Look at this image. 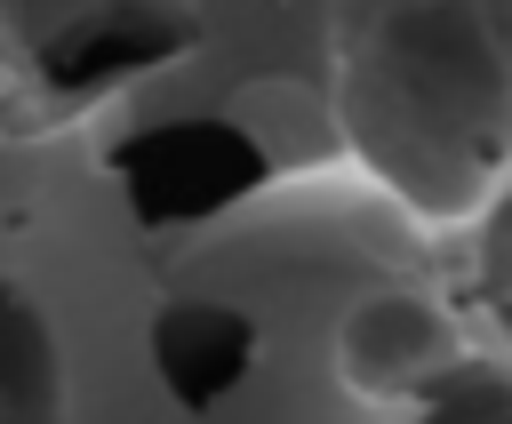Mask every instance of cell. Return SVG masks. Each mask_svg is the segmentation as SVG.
I'll use <instances>...</instances> for the list:
<instances>
[{
	"mask_svg": "<svg viewBox=\"0 0 512 424\" xmlns=\"http://www.w3.org/2000/svg\"><path fill=\"white\" fill-rule=\"evenodd\" d=\"M256 360V320L232 312V304H208V296H176L160 320H152V368L160 384L184 400V408H216Z\"/></svg>",
	"mask_w": 512,
	"mask_h": 424,
	"instance_id": "5",
	"label": "cell"
},
{
	"mask_svg": "<svg viewBox=\"0 0 512 424\" xmlns=\"http://www.w3.org/2000/svg\"><path fill=\"white\" fill-rule=\"evenodd\" d=\"M408 424H512V368L496 360H464L456 376H440Z\"/></svg>",
	"mask_w": 512,
	"mask_h": 424,
	"instance_id": "7",
	"label": "cell"
},
{
	"mask_svg": "<svg viewBox=\"0 0 512 424\" xmlns=\"http://www.w3.org/2000/svg\"><path fill=\"white\" fill-rule=\"evenodd\" d=\"M232 176H264V144L240 136L232 120H176L120 152V192L144 224H200L232 208L248 192Z\"/></svg>",
	"mask_w": 512,
	"mask_h": 424,
	"instance_id": "2",
	"label": "cell"
},
{
	"mask_svg": "<svg viewBox=\"0 0 512 424\" xmlns=\"http://www.w3.org/2000/svg\"><path fill=\"white\" fill-rule=\"evenodd\" d=\"M200 40V24L184 8L160 0H96L88 16H72L48 40V88H120L168 56H184Z\"/></svg>",
	"mask_w": 512,
	"mask_h": 424,
	"instance_id": "4",
	"label": "cell"
},
{
	"mask_svg": "<svg viewBox=\"0 0 512 424\" xmlns=\"http://www.w3.org/2000/svg\"><path fill=\"white\" fill-rule=\"evenodd\" d=\"M0 424H72L64 336L24 280L0 272Z\"/></svg>",
	"mask_w": 512,
	"mask_h": 424,
	"instance_id": "6",
	"label": "cell"
},
{
	"mask_svg": "<svg viewBox=\"0 0 512 424\" xmlns=\"http://www.w3.org/2000/svg\"><path fill=\"white\" fill-rule=\"evenodd\" d=\"M456 328L416 288H376L336 320V376L360 400H424L440 376H456Z\"/></svg>",
	"mask_w": 512,
	"mask_h": 424,
	"instance_id": "3",
	"label": "cell"
},
{
	"mask_svg": "<svg viewBox=\"0 0 512 424\" xmlns=\"http://www.w3.org/2000/svg\"><path fill=\"white\" fill-rule=\"evenodd\" d=\"M336 120L408 216L472 224L512 168V64L472 0H400L352 40Z\"/></svg>",
	"mask_w": 512,
	"mask_h": 424,
	"instance_id": "1",
	"label": "cell"
}]
</instances>
